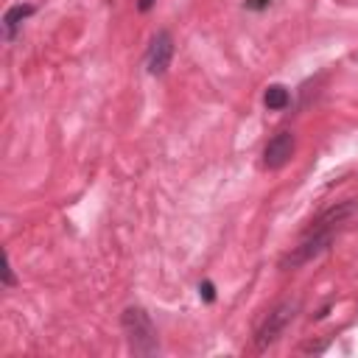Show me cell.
Segmentation results:
<instances>
[{
	"label": "cell",
	"instance_id": "6da1fadb",
	"mask_svg": "<svg viewBox=\"0 0 358 358\" xmlns=\"http://www.w3.org/2000/svg\"><path fill=\"white\" fill-rule=\"evenodd\" d=\"M344 213H347V207L333 210V213L327 215V221H319V227H316V229H310V232L299 241V246H294V249L282 257L280 268H296V266H302V263L313 260L316 255H322V252L330 246V241H333V224H338V218H341Z\"/></svg>",
	"mask_w": 358,
	"mask_h": 358
},
{
	"label": "cell",
	"instance_id": "7a4b0ae2",
	"mask_svg": "<svg viewBox=\"0 0 358 358\" xmlns=\"http://www.w3.org/2000/svg\"><path fill=\"white\" fill-rule=\"evenodd\" d=\"M120 324H123V333L129 338V350L134 355H154L159 350L154 322L143 308H126Z\"/></svg>",
	"mask_w": 358,
	"mask_h": 358
},
{
	"label": "cell",
	"instance_id": "3957f363",
	"mask_svg": "<svg viewBox=\"0 0 358 358\" xmlns=\"http://www.w3.org/2000/svg\"><path fill=\"white\" fill-rule=\"evenodd\" d=\"M294 313H296V302H294V299H285V302H280L277 308H271V313L260 322V327H257V333H255L257 350H266L268 344H274V341L280 338V333L288 327V322L294 319Z\"/></svg>",
	"mask_w": 358,
	"mask_h": 358
},
{
	"label": "cell",
	"instance_id": "277c9868",
	"mask_svg": "<svg viewBox=\"0 0 358 358\" xmlns=\"http://www.w3.org/2000/svg\"><path fill=\"white\" fill-rule=\"evenodd\" d=\"M294 148H296L294 134H291V131H277V134L266 143V148H263V165L271 168V171L282 168V165L294 157Z\"/></svg>",
	"mask_w": 358,
	"mask_h": 358
},
{
	"label": "cell",
	"instance_id": "5b68a950",
	"mask_svg": "<svg viewBox=\"0 0 358 358\" xmlns=\"http://www.w3.org/2000/svg\"><path fill=\"white\" fill-rule=\"evenodd\" d=\"M171 59H173V36L168 31H159L154 39H151V48H148V73L151 76H162L168 67H171Z\"/></svg>",
	"mask_w": 358,
	"mask_h": 358
},
{
	"label": "cell",
	"instance_id": "8992f818",
	"mask_svg": "<svg viewBox=\"0 0 358 358\" xmlns=\"http://www.w3.org/2000/svg\"><path fill=\"white\" fill-rule=\"evenodd\" d=\"M31 14H34V6H31V3H17V6H11V8L3 14V28H6V34L11 36L14 28H17L25 17H31Z\"/></svg>",
	"mask_w": 358,
	"mask_h": 358
},
{
	"label": "cell",
	"instance_id": "52a82bcc",
	"mask_svg": "<svg viewBox=\"0 0 358 358\" xmlns=\"http://www.w3.org/2000/svg\"><path fill=\"white\" fill-rule=\"evenodd\" d=\"M288 101H291V95H288V90H285L282 84H271V87L266 90V95H263V103H266L271 112L285 109V106H288Z\"/></svg>",
	"mask_w": 358,
	"mask_h": 358
},
{
	"label": "cell",
	"instance_id": "ba28073f",
	"mask_svg": "<svg viewBox=\"0 0 358 358\" xmlns=\"http://www.w3.org/2000/svg\"><path fill=\"white\" fill-rule=\"evenodd\" d=\"M199 294H201L207 302H213V296H215V294H213V282H201V285H199Z\"/></svg>",
	"mask_w": 358,
	"mask_h": 358
},
{
	"label": "cell",
	"instance_id": "9c48e42d",
	"mask_svg": "<svg viewBox=\"0 0 358 358\" xmlns=\"http://www.w3.org/2000/svg\"><path fill=\"white\" fill-rule=\"evenodd\" d=\"M268 3H271V0H246V6H249V8H266Z\"/></svg>",
	"mask_w": 358,
	"mask_h": 358
},
{
	"label": "cell",
	"instance_id": "30bf717a",
	"mask_svg": "<svg viewBox=\"0 0 358 358\" xmlns=\"http://www.w3.org/2000/svg\"><path fill=\"white\" fill-rule=\"evenodd\" d=\"M6 285H14V271H11V263H6Z\"/></svg>",
	"mask_w": 358,
	"mask_h": 358
},
{
	"label": "cell",
	"instance_id": "8fae6325",
	"mask_svg": "<svg viewBox=\"0 0 358 358\" xmlns=\"http://www.w3.org/2000/svg\"><path fill=\"white\" fill-rule=\"evenodd\" d=\"M154 3H157V0H137V8H140V11H148Z\"/></svg>",
	"mask_w": 358,
	"mask_h": 358
}]
</instances>
